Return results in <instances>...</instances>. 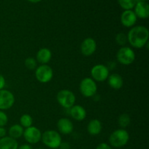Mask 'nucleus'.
I'll return each instance as SVG.
<instances>
[{
  "label": "nucleus",
  "instance_id": "nucleus-21",
  "mask_svg": "<svg viewBox=\"0 0 149 149\" xmlns=\"http://www.w3.org/2000/svg\"><path fill=\"white\" fill-rule=\"evenodd\" d=\"M131 118L128 113H122L118 118V125L122 129H125L130 125Z\"/></svg>",
  "mask_w": 149,
  "mask_h": 149
},
{
  "label": "nucleus",
  "instance_id": "nucleus-26",
  "mask_svg": "<svg viewBox=\"0 0 149 149\" xmlns=\"http://www.w3.org/2000/svg\"><path fill=\"white\" fill-rule=\"evenodd\" d=\"M8 122V116L3 111H0V127H4Z\"/></svg>",
  "mask_w": 149,
  "mask_h": 149
},
{
  "label": "nucleus",
  "instance_id": "nucleus-25",
  "mask_svg": "<svg viewBox=\"0 0 149 149\" xmlns=\"http://www.w3.org/2000/svg\"><path fill=\"white\" fill-rule=\"evenodd\" d=\"M25 66L30 71H33L37 68V61L32 57H29L25 60Z\"/></svg>",
  "mask_w": 149,
  "mask_h": 149
},
{
  "label": "nucleus",
  "instance_id": "nucleus-17",
  "mask_svg": "<svg viewBox=\"0 0 149 149\" xmlns=\"http://www.w3.org/2000/svg\"><path fill=\"white\" fill-rule=\"evenodd\" d=\"M102 129H103V126H102L101 122L97 119L90 120L87 127V130L88 133L93 136L99 135L101 132Z\"/></svg>",
  "mask_w": 149,
  "mask_h": 149
},
{
  "label": "nucleus",
  "instance_id": "nucleus-13",
  "mask_svg": "<svg viewBox=\"0 0 149 149\" xmlns=\"http://www.w3.org/2000/svg\"><path fill=\"white\" fill-rule=\"evenodd\" d=\"M57 127L60 134L69 135L74 130V125L68 118H61L57 122Z\"/></svg>",
  "mask_w": 149,
  "mask_h": 149
},
{
  "label": "nucleus",
  "instance_id": "nucleus-20",
  "mask_svg": "<svg viewBox=\"0 0 149 149\" xmlns=\"http://www.w3.org/2000/svg\"><path fill=\"white\" fill-rule=\"evenodd\" d=\"M23 132H24V129H23V127L18 124H15V125H13L10 127L8 133L10 138L16 140L23 136Z\"/></svg>",
  "mask_w": 149,
  "mask_h": 149
},
{
  "label": "nucleus",
  "instance_id": "nucleus-23",
  "mask_svg": "<svg viewBox=\"0 0 149 149\" xmlns=\"http://www.w3.org/2000/svg\"><path fill=\"white\" fill-rule=\"evenodd\" d=\"M137 1V0H118L119 4L125 10H132L135 7Z\"/></svg>",
  "mask_w": 149,
  "mask_h": 149
},
{
  "label": "nucleus",
  "instance_id": "nucleus-12",
  "mask_svg": "<svg viewBox=\"0 0 149 149\" xmlns=\"http://www.w3.org/2000/svg\"><path fill=\"white\" fill-rule=\"evenodd\" d=\"M137 16L132 10H125L121 15V23L125 27L131 28L136 23Z\"/></svg>",
  "mask_w": 149,
  "mask_h": 149
},
{
  "label": "nucleus",
  "instance_id": "nucleus-14",
  "mask_svg": "<svg viewBox=\"0 0 149 149\" xmlns=\"http://www.w3.org/2000/svg\"><path fill=\"white\" fill-rule=\"evenodd\" d=\"M135 14L137 17L146 19L149 16V5L146 1H137L135 6Z\"/></svg>",
  "mask_w": 149,
  "mask_h": 149
},
{
  "label": "nucleus",
  "instance_id": "nucleus-1",
  "mask_svg": "<svg viewBox=\"0 0 149 149\" xmlns=\"http://www.w3.org/2000/svg\"><path fill=\"white\" fill-rule=\"evenodd\" d=\"M127 36L128 42L134 48L141 49L148 44L149 31L148 29L143 26L132 27Z\"/></svg>",
  "mask_w": 149,
  "mask_h": 149
},
{
  "label": "nucleus",
  "instance_id": "nucleus-3",
  "mask_svg": "<svg viewBox=\"0 0 149 149\" xmlns=\"http://www.w3.org/2000/svg\"><path fill=\"white\" fill-rule=\"evenodd\" d=\"M43 144L47 147L52 149L59 148L60 145L62 143V138L61 134L55 130H49L45 131L42 135V139Z\"/></svg>",
  "mask_w": 149,
  "mask_h": 149
},
{
  "label": "nucleus",
  "instance_id": "nucleus-27",
  "mask_svg": "<svg viewBox=\"0 0 149 149\" xmlns=\"http://www.w3.org/2000/svg\"><path fill=\"white\" fill-rule=\"evenodd\" d=\"M95 149H113L110 145H109L106 143H101L98 144L96 147Z\"/></svg>",
  "mask_w": 149,
  "mask_h": 149
},
{
  "label": "nucleus",
  "instance_id": "nucleus-10",
  "mask_svg": "<svg viewBox=\"0 0 149 149\" xmlns=\"http://www.w3.org/2000/svg\"><path fill=\"white\" fill-rule=\"evenodd\" d=\"M15 98L13 93L7 90H0V111L11 109L15 104Z\"/></svg>",
  "mask_w": 149,
  "mask_h": 149
},
{
  "label": "nucleus",
  "instance_id": "nucleus-34",
  "mask_svg": "<svg viewBox=\"0 0 149 149\" xmlns=\"http://www.w3.org/2000/svg\"><path fill=\"white\" fill-rule=\"evenodd\" d=\"M36 149H42V148H36Z\"/></svg>",
  "mask_w": 149,
  "mask_h": 149
},
{
  "label": "nucleus",
  "instance_id": "nucleus-35",
  "mask_svg": "<svg viewBox=\"0 0 149 149\" xmlns=\"http://www.w3.org/2000/svg\"></svg>",
  "mask_w": 149,
  "mask_h": 149
},
{
  "label": "nucleus",
  "instance_id": "nucleus-4",
  "mask_svg": "<svg viewBox=\"0 0 149 149\" xmlns=\"http://www.w3.org/2000/svg\"><path fill=\"white\" fill-rule=\"evenodd\" d=\"M56 99L60 106L66 109H69L75 104L76 96L69 90H61L57 93Z\"/></svg>",
  "mask_w": 149,
  "mask_h": 149
},
{
  "label": "nucleus",
  "instance_id": "nucleus-2",
  "mask_svg": "<svg viewBox=\"0 0 149 149\" xmlns=\"http://www.w3.org/2000/svg\"><path fill=\"white\" fill-rule=\"evenodd\" d=\"M130 140V135L125 129H118L111 132L109 138V144L111 147L119 148L127 144Z\"/></svg>",
  "mask_w": 149,
  "mask_h": 149
},
{
  "label": "nucleus",
  "instance_id": "nucleus-9",
  "mask_svg": "<svg viewBox=\"0 0 149 149\" xmlns=\"http://www.w3.org/2000/svg\"><path fill=\"white\" fill-rule=\"evenodd\" d=\"M42 135V132H41L40 130L32 125L24 130L23 136L28 143L32 145V144L38 143L41 141Z\"/></svg>",
  "mask_w": 149,
  "mask_h": 149
},
{
  "label": "nucleus",
  "instance_id": "nucleus-31",
  "mask_svg": "<svg viewBox=\"0 0 149 149\" xmlns=\"http://www.w3.org/2000/svg\"><path fill=\"white\" fill-rule=\"evenodd\" d=\"M7 135V130L5 128L0 127V138H2L6 136Z\"/></svg>",
  "mask_w": 149,
  "mask_h": 149
},
{
  "label": "nucleus",
  "instance_id": "nucleus-32",
  "mask_svg": "<svg viewBox=\"0 0 149 149\" xmlns=\"http://www.w3.org/2000/svg\"><path fill=\"white\" fill-rule=\"evenodd\" d=\"M28 1H31V2H33V3H37V2H39V1H41L42 0H28Z\"/></svg>",
  "mask_w": 149,
  "mask_h": 149
},
{
  "label": "nucleus",
  "instance_id": "nucleus-16",
  "mask_svg": "<svg viewBox=\"0 0 149 149\" xmlns=\"http://www.w3.org/2000/svg\"><path fill=\"white\" fill-rule=\"evenodd\" d=\"M52 59V52L46 47L41 48L38 50L36 55V60L41 65L47 64Z\"/></svg>",
  "mask_w": 149,
  "mask_h": 149
},
{
  "label": "nucleus",
  "instance_id": "nucleus-18",
  "mask_svg": "<svg viewBox=\"0 0 149 149\" xmlns=\"http://www.w3.org/2000/svg\"><path fill=\"white\" fill-rule=\"evenodd\" d=\"M109 85L113 90H119L123 87L124 80L119 74H112L107 79Z\"/></svg>",
  "mask_w": 149,
  "mask_h": 149
},
{
  "label": "nucleus",
  "instance_id": "nucleus-15",
  "mask_svg": "<svg viewBox=\"0 0 149 149\" xmlns=\"http://www.w3.org/2000/svg\"><path fill=\"white\" fill-rule=\"evenodd\" d=\"M69 113L71 117L76 121H83L87 116V111L83 106L79 105H74L69 109Z\"/></svg>",
  "mask_w": 149,
  "mask_h": 149
},
{
  "label": "nucleus",
  "instance_id": "nucleus-19",
  "mask_svg": "<svg viewBox=\"0 0 149 149\" xmlns=\"http://www.w3.org/2000/svg\"><path fill=\"white\" fill-rule=\"evenodd\" d=\"M18 143L15 139L5 136L0 138V149H17Z\"/></svg>",
  "mask_w": 149,
  "mask_h": 149
},
{
  "label": "nucleus",
  "instance_id": "nucleus-8",
  "mask_svg": "<svg viewBox=\"0 0 149 149\" xmlns=\"http://www.w3.org/2000/svg\"><path fill=\"white\" fill-rule=\"evenodd\" d=\"M92 79L95 82H102L107 80L109 74V67L103 64H97L90 71Z\"/></svg>",
  "mask_w": 149,
  "mask_h": 149
},
{
  "label": "nucleus",
  "instance_id": "nucleus-7",
  "mask_svg": "<svg viewBox=\"0 0 149 149\" xmlns=\"http://www.w3.org/2000/svg\"><path fill=\"white\" fill-rule=\"evenodd\" d=\"M35 77L39 82L43 84L49 82L53 77L52 68L47 64L40 65L35 69Z\"/></svg>",
  "mask_w": 149,
  "mask_h": 149
},
{
  "label": "nucleus",
  "instance_id": "nucleus-22",
  "mask_svg": "<svg viewBox=\"0 0 149 149\" xmlns=\"http://www.w3.org/2000/svg\"><path fill=\"white\" fill-rule=\"evenodd\" d=\"M20 125L23 128H28L33 125V118L28 113H25L20 118Z\"/></svg>",
  "mask_w": 149,
  "mask_h": 149
},
{
  "label": "nucleus",
  "instance_id": "nucleus-33",
  "mask_svg": "<svg viewBox=\"0 0 149 149\" xmlns=\"http://www.w3.org/2000/svg\"><path fill=\"white\" fill-rule=\"evenodd\" d=\"M138 1H146L147 0H137Z\"/></svg>",
  "mask_w": 149,
  "mask_h": 149
},
{
  "label": "nucleus",
  "instance_id": "nucleus-11",
  "mask_svg": "<svg viewBox=\"0 0 149 149\" xmlns=\"http://www.w3.org/2000/svg\"><path fill=\"white\" fill-rule=\"evenodd\" d=\"M97 49V42L93 38L88 37L82 41L80 46L81 54L86 57L91 56Z\"/></svg>",
  "mask_w": 149,
  "mask_h": 149
},
{
  "label": "nucleus",
  "instance_id": "nucleus-29",
  "mask_svg": "<svg viewBox=\"0 0 149 149\" xmlns=\"http://www.w3.org/2000/svg\"><path fill=\"white\" fill-rule=\"evenodd\" d=\"M60 149H70L71 148V145L68 142H63L60 145Z\"/></svg>",
  "mask_w": 149,
  "mask_h": 149
},
{
  "label": "nucleus",
  "instance_id": "nucleus-6",
  "mask_svg": "<svg viewBox=\"0 0 149 149\" xmlns=\"http://www.w3.org/2000/svg\"><path fill=\"white\" fill-rule=\"evenodd\" d=\"M79 90L81 94L84 97H93L97 93V83L90 77H86V78L83 79L80 82Z\"/></svg>",
  "mask_w": 149,
  "mask_h": 149
},
{
  "label": "nucleus",
  "instance_id": "nucleus-5",
  "mask_svg": "<svg viewBox=\"0 0 149 149\" xmlns=\"http://www.w3.org/2000/svg\"><path fill=\"white\" fill-rule=\"evenodd\" d=\"M116 59L122 65H131L135 60V53L130 47H121L116 52Z\"/></svg>",
  "mask_w": 149,
  "mask_h": 149
},
{
  "label": "nucleus",
  "instance_id": "nucleus-30",
  "mask_svg": "<svg viewBox=\"0 0 149 149\" xmlns=\"http://www.w3.org/2000/svg\"><path fill=\"white\" fill-rule=\"evenodd\" d=\"M17 149H33V148H32V146L30 145V144L25 143V144H23V145L20 146H18V148H17Z\"/></svg>",
  "mask_w": 149,
  "mask_h": 149
},
{
  "label": "nucleus",
  "instance_id": "nucleus-24",
  "mask_svg": "<svg viewBox=\"0 0 149 149\" xmlns=\"http://www.w3.org/2000/svg\"><path fill=\"white\" fill-rule=\"evenodd\" d=\"M115 40H116L117 45H119L121 47H125L128 42L127 36L126 33H123V32L117 33L116 37H115Z\"/></svg>",
  "mask_w": 149,
  "mask_h": 149
},
{
  "label": "nucleus",
  "instance_id": "nucleus-28",
  "mask_svg": "<svg viewBox=\"0 0 149 149\" xmlns=\"http://www.w3.org/2000/svg\"><path fill=\"white\" fill-rule=\"evenodd\" d=\"M6 84V81L5 79H4V76L2 74H0V90H3Z\"/></svg>",
  "mask_w": 149,
  "mask_h": 149
}]
</instances>
